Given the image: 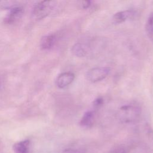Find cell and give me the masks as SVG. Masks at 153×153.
Masks as SVG:
<instances>
[{
    "instance_id": "6da1fadb",
    "label": "cell",
    "mask_w": 153,
    "mask_h": 153,
    "mask_svg": "<svg viewBox=\"0 0 153 153\" xmlns=\"http://www.w3.org/2000/svg\"><path fill=\"white\" fill-rule=\"evenodd\" d=\"M140 108L134 104L124 105L121 106L117 112L118 120L126 124L133 123L137 121L140 118Z\"/></svg>"
},
{
    "instance_id": "7a4b0ae2",
    "label": "cell",
    "mask_w": 153,
    "mask_h": 153,
    "mask_svg": "<svg viewBox=\"0 0 153 153\" xmlns=\"http://www.w3.org/2000/svg\"><path fill=\"white\" fill-rule=\"evenodd\" d=\"M56 5L55 0H42L34 7L33 11V17L38 20L46 17L53 10Z\"/></svg>"
},
{
    "instance_id": "3957f363",
    "label": "cell",
    "mask_w": 153,
    "mask_h": 153,
    "mask_svg": "<svg viewBox=\"0 0 153 153\" xmlns=\"http://www.w3.org/2000/svg\"><path fill=\"white\" fill-rule=\"evenodd\" d=\"M108 67H95L89 69L86 73L87 79L91 82H96L105 79L110 73Z\"/></svg>"
},
{
    "instance_id": "277c9868",
    "label": "cell",
    "mask_w": 153,
    "mask_h": 153,
    "mask_svg": "<svg viewBox=\"0 0 153 153\" xmlns=\"http://www.w3.org/2000/svg\"><path fill=\"white\" fill-rule=\"evenodd\" d=\"M75 75L70 72H66L60 74L56 79V84L57 87L63 88L70 85L74 80Z\"/></svg>"
},
{
    "instance_id": "5b68a950",
    "label": "cell",
    "mask_w": 153,
    "mask_h": 153,
    "mask_svg": "<svg viewBox=\"0 0 153 153\" xmlns=\"http://www.w3.org/2000/svg\"><path fill=\"white\" fill-rule=\"evenodd\" d=\"M23 13V10L19 7H13L10 9V13L5 18L4 22L7 24H13L17 22L22 16Z\"/></svg>"
},
{
    "instance_id": "8992f818",
    "label": "cell",
    "mask_w": 153,
    "mask_h": 153,
    "mask_svg": "<svg viewBox=\"0 0 153 153\" xmlns=\"http://www.w3.org/2000/svg\"><path fill=\"white\" fill-rule=\"evenodd\" d=\"M135 15V13L133 10H127L124 11H120L116 13L112 17L113 21L115 23H121L130 19H131Z\"/></svg>"
},
{
    "instance_id": "52a82bcc",
    "label": "cell",
    "mask_w": 153,
    "mask_h": 153,
    "mask_svg": "<svg viewBox=\"0 0 153 153\" xmlns=\"http://www.w3.org/2000/svg\"><path fill=\"white\" fill-rule=\"evenodd\" d=\"M89 51L88 45L84 43H76L72 47L71 51L72 54L78 57H82L85 56Z\"/></svg>"
},
{
    "instance_id": "ba28073f",
    "label": "cell",
    "mask_w": 153,
    "mask_h": 153,
    "mask_svg": "<svg viewBox=\"0 0 153 153\" xmlns=\"http://www.w3.org/2000/svg\"><path fill=\"white\" fill-rule=\"evenodd\" d=\"M94 121V112L93 111H88L84 113L80 120V126L84 127L92 126Z\"/></svg>"
},
{
    "instance_id": "9c48e42d",
    "label": "cell",
    "mask_w": 153,
    "mask_h": 153,
    "mask_svg": "<svg viewBox=\"0 0 153 153\" xmlns=\"http://www.w3.org/2000/svg\"><path fill=\"white\" fill-rule=\"evenodd\" d=\"M56 41V37L54 35H49L42 38L41 40V47L44 50H48L52 48Z\"/></svg>"
},
{
    "instance_id": "30bf717a",
    "label": "cell",
    "mask_w": 153,
    "mask_h": 153,
    "mask_svg": "<svg viewBox=\"0 0 153 153\" xmlns=\"http://www.w3.org/2000/svg\"><path fill=\"white\" fill-rule=\"evenodd\" d=\"M29 140L20 141L13 145V150L15 153H29Z\"/></svg>"
},
{
    "instance_id": "8fae6325",
    "label": "cell",
    "mask_w": 153,
    "mask_h": 153,
    "mask_svg": "<svg viewBox=\"0 0 153 153\" xmlns=\"http://www.w3.org/2000/svg\"><path fill=\"white\" fill-rule=\"evenodd\" d=\"M146 30L149 37L153 41V12L148 18L146 23Z\"/></svg>"
},
{
    "instance_id": "7c38bea8",
    "label": "cell",
    "mask_w": 153,
    "mask_h": 153,
    "mask_svg": "<svg viewBox=\"0 0 153 153\" xmlns=\"http://www.w3.org/2000/svg\"><path fill=\"white\" fill-rule=\"evenodd\" d=\"M14 0H0V10L11 9L14 7Z\"/></svg>"
},
{
    "instance_id": "4fadbf2b",
    "label": "cell",
    "mask_w": 153,
    "mask_h": 153,
    "mask_svg": "<svg viewBox=\"0 0 153 153\" xmlns=\"http://www.w3.org/2000/svg\"><path fill=\"white\" fill-rule=\"evenodd\" d=\"M110 153H129V149L127 146L120 145L112 148Z\"/></svg>"
},
{
    "instance_id": "5bb4252c",
    "label": "cell",
    "mask_w": 153,
    "mask_h": 153,
    "mask_svg": "<svg viewBox=\"0 0 153 153\" xmlns=\"http://www.w3.org/2000/svg\"><path fill=\"white\" fill-rule=\"evenodd\" d=\"M92 0H77V5L80 9L87 10L91 5Z\"/></svg>"
},
{
    "instance_id": "9a60e30c",
    "label": "cell",
    "mask_w": 153,
    "mask_h": 153,
    "mask_svg": "<svg viewBox=\"0 0 153 153\" xmlns=\"http://www.w3.org/2000/svg\"><path fill=\"white\" fill-rule=\"evenodd\" d=\"M62 153H81V151L78 149L69 148V149H65Z\"/></svg>"
},
{
    "instance_id": "2e32d148",
    "label": "cell",
    "mask_w": 153,
    "mask_h": 153,
    "mask_svg": "<svg viewBox=\"0 0 153 153\" xmlns=\"http://www.w3.org/2000/svg\"><path fill=\"white\" fill-rule=\"evenodd\" d=\"M103 103V99L102 98H97L95 100L94 102V105L95 107H99Z\"/></svg>"
}]
</instances>
